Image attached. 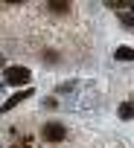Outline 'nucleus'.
Returning <instances> with one entry per match:
<instances>
[{
	"label": "nucleus",
	"instance_id": "nucleus-5",
	"mask_svg": "<svg viewBox=\"0 0 134 148\" xmlns=\"http://www.w3.org/2000/svg\"><path fill=\"white\" fill-rule=\"evenodd\" d=\"M119 113H122V119H131V116H134V105H131V102H128V105H122V108H119Z\"/></svg>",
	"mask_w": 134,
	"mask_h": 148
},
{
	"label": "nucleus",
	"instance_id": "nucleus-4",
	"mask_svg": "<svg viewBox=\"0 0 134 148\" xmlns=\"http://www.w3.org/2000/svg\"><path fill=\"white\" fill-rule=\"evenodd\" d=\"M117 58H122V61H131V58H134V49L122 47V49H117Z\"/></svg>",
	"mask_w": 134,
	"mask_h": 148
},
{
	"label": "nucleus",
	"instance_id": "nucleus-2",
	"mask_svg": "<svg viewBox=\"0 0 134 148\" xmlns=\"http://www.w3.org/2000/svg\"><path fill=\"white\" fill-rule=\"evenodd\" d=\"M44 136L52 139V142H58V139H64V128L61 125H44Z\"/></svg>",
	"mask_w": 134,
	"mask_h": 148
},
{
	"label": "nucleus",
	"instance_id": "nucleus-6",
	"mask_svg": "<svg viewBox=\"0 0 134 148\" xmlns=\"http://www.w3.org/2000/svg\"><path fill=\"white\" fill-rule=\"evenodd\" d=\"M125 23H128V26H134V12H131V15H125Z\"/></svg>",
	"mask_w": 134,
	"mask_h": 148
},
{
	"label": "nucleus",
	"instance_id": "nucleus-3",
	"mask_svg": "<svg viewBox=\"0 0 134 148\" xmlns=\"http://www.w3.org/2000/svg\"><path fill=\"white\" fill-rule=\"evenodd\" d=\"M26 96H29V87H26V90H23V93H15V96H12V99H9V102H6V110H9V108H15V105H18V102H21V99H26Z\"/></svg>",
	"mask_w": 134,
	"mask_h": 148
},
{
	"label": "nucleus",
	"instance_id": "nucleus-1",
	"mask_svg": "<svg viewBox=\"0 0 134 148\" xmlns=\"http://www.w3.org/2000/svg\"><path fill=\"white\" fill-rule=\"evenodd\" d=\"M6 82L9 84H26L29 82V70L26 67H9L6 70Z\"/></svg>",
	"mask_w": 134,
	"mask_h": 148
}]
</instances>
